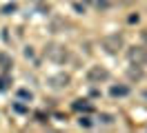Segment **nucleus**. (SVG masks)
I'll use <instances>...</instances> for the list:
<instances>
[{
  "instance_id": "0eeeda50",
  "label": "nucleus",
  "mask_w": 147,
  "mask_h": 133,
  "mask_svg": "<svg viewBox=\"0 0 147 133\" xmlns=\"http://www.w3.org/2000/svg\"><path fill=\"white\" fill-rule=\"evenodd\" d=\"M74 109H78V111H80V109H83V111H89V109H92V106L87 104V102H85V100H76V102H74Z\"/></svg>"
},
{
  "instance_id": "39448f33",
  "label": "nucleus",
  "mask_w": 147,
  "mask_h": 133,
  "mask_svg": "<svg viewBox=\"0 0 147 133\" xmlns=\"http://www.w3.org/2000/svg\"><path fill=\"white\" fill-rule=\"evenodd\" d=\"M47 82H49V87H54V89H65V87H69L71 78H69L67 73H56V76H51Z\"/></svg>"
},
{
  "instance_id": "423d86ee",
  "label": "nucleus",
  "mask_w": 147,
  "mask_h": 133,
  "mask_svg": "<svg viewBox=\"0 0 147 133\" xmlns=\"http://www.w3.org/2000/svg\"><path fill=\"white\" fill-rule=\"evenodd\" d=\"M129 89L127 87H111V96H127Z\"/></svg>"
},
{
  "instance_id": "7ed1b4c3",
  "label": "nucleus",
  "mask_w": 147,
  "mask_h": 133,
  "mask_svg": "<svg viewBox=\"0 0 147 133\" xmlns=\"http://www.w3.org/2000/svg\"><path fill=\"white\" fill-rule=\"evenodd\" d=\"M127 58L134 67H143L147 64V47H140V44H134L127 49Z\"/></svg>"
},
{
  "instance_id": "f03ea898",
  "label": "nucleus",
  "mask_w": 147,
  "mask_h": 133,
  "mask_svg": "<svg viewBox=\"0 0 147 133\" xmlns=\"http://www.w3.org/2000/svg\"><path fill=\"white\" fill-rule=\"evenodd\" d=\"M100 47H102L107 53L116 55V53L125 47V40H123V35H120V33H109V35H105V38L100 40Z\"/></svg>"
},
{
  "instance_id": "f8f14e48",
  "label": "nucleus",
  "mask_w": 147,
  "mask_h": 133,
  "mask_svg": "<svg viewBox=\"0 0 147 133\" xmlns=\"http://www.w3.org/2000/svg\"><path fill=\"white\" fill-rule=\"evenodd\" d=\"M80 124H83V126H92V122H89V118H80Z\"/></svg>"
},
{
  "instance_id": "20e7f679",
  "label": "nucleus",
  "mask_w": 147,
  "mask_h": 133,
  "mask_svg": "<svg viewBox=\"0 0 147 133\" xmlns=\"http://www.w3.org/2000/svg\"><path fill=\"white\" fill-rule=\"evenodd\" d=\"M87 80L100 84V82H105V80H109V71L105 69L102 64H94V67H89V71H87Z\"/></svg>"
},
{
  "instance_id": "9b49d317",
  "label": "nucleus",
  "mask_w": 147,
  "mask_h": 133,
  "mask_svg": "<svg viewBox=\"0 0 147 133\" xmlns=\"http://www.w3.org/2000/svg\"><path fill=\"white\" fill-rule=\"evenodd\" d=\"M0 62L5 64V69H9V58H7V55H0Z\"/></svg>"
},
{
  "instance_id": "6e6552de",
  "label": "nucleus",
  "mask_w": 147,
  "mask_h": 133,
  "mask_svg": "<svg viewBox=\"0 0 147 133\" xmlns=\"http://www.w3.org/2000/svg\"><path fill=\"white\" fill-rule=\"evenodd\" d=\"M129 78H131V80H140V78H143L140 69H129Z\"/></svg>"
},
{
  "instance_id": "1a4fd4ad",
  "label": "nucleus",
  "mask_w": 147,
  "mask_h": 133,
  "mask_svg": "<svg viewBox=\"0 0 147 133\" xmlns=\"http://www.w3.org/2000/svg\"><path fill=\"white\" fill-rule=\"evenodd\" d=\"M100 122H102V124H111V122H114V115L102 113V115H100Z\"/></svg>"
},
{
  "instance_id": "f257e3e1",
  "label": "nucleus",
  "mask_w": 147,
  "mask_h": 133,
  "mask_svg": "<svg viewBox=\"0 0 147 133\" xmlns=\"http://www.w3.org/2000/svg\"><path fill=\"white\" fill-rule=\"evenodd\" d=\"M45 58L47 60L56 62V64H63V62L69 60V49L60 42H49L45 47Z\"/></svg>"
},
{
  "instance_id": "9d476101",
  "label": "nucleus",
  "mask_w": 147,
  "mask_h": 133,
  "mask_svg": "<svg viewBox=\"0 0 147 133\" xmlns=\"http://www.w3.org/2000/svg\"><path fill=\"white\" fill-rule=\"evenodd\" d=\"M60 27H67V22H65V20H54V25H51V29H54V31H58Z\"/></svg>"
}]
</instances>
